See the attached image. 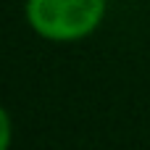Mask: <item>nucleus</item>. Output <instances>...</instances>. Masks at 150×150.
<instances>
[{
	"label": "nucleus",
	"mask_w": 150,
	"mask_h": 150,
	"mask_svg": "<svg viewBox=\"0 0 150 150\" xmlns=\"http://www.w3.org/2000/svg\"><path fill=\"white\" fill-rule=\"evenodd\" d=\"M105 16V0H26L29 26L55 42L92 34Z\"/></svg>",
	"instance_id": "obj_1"
},
{
	"label": "nucleus",
	"mask_w": 150,
	"mask_h": 150,
	"mask_svg": "<svg viewBox=\"0 0 150 150\" xmlns=\"http://www.w3.org/2000/svg\"><path fill=\"white\" fill-rule=\"evenodd\" d=\"M11 145V119L5 113V108L0 105V150H5Z\"/></svg>",
	"instance_id": "obj_2"
}]
</instances>
